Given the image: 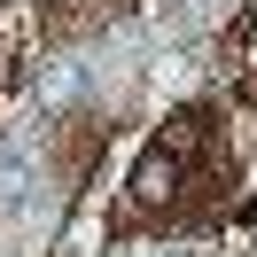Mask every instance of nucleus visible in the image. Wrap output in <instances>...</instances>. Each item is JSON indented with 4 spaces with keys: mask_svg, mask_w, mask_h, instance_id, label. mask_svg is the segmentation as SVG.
Wrapping results in <instances>:
<instances>
[{
    "mask_svg": "<svg viewBox=\"0 0 257 257\" xmlns=\"http://www.w3.org/2000/svg\"><path fill=\"white\" fill-rule=\"evenodd\" d=\"M32 187H39L32 148H16V141H8V148H0V203H8V210H24V203H32Z\"/></svg>",
    "mask_w": 257,
    "mask_h": 257,
    "instance_id": "f257e3e1",
    "label": "nucleus"
}]
</instances>
